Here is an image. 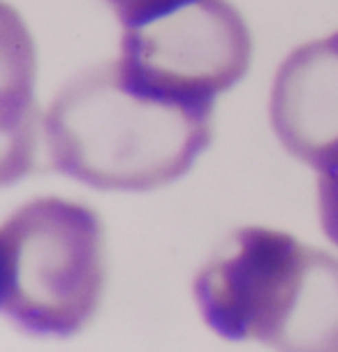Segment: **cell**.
<instances>
[{"label":"cell","mask_w":338,"mask_h":352,"mask_svg":"<svg viewBox=\"0 0 338 352\" xmlns=\"http://www.w3.org/2000/svg\"><path fill=\"white\" fill-rule=\"evenodd\" d=\"M214 137V102L139 84L118 60L77 74L45 116L49 165L100 190H153L181 179Z\"/></svg>","instance_id":"cell-1"},{"label":"cell","mask_w":338,"mask_h":352,"mask_svg":"<svg viewBox=\"0 0 338 352\" xmlns=\"http://www.w3.org/2000/svg\"><path fill=\"white\" fill-rule=\"evenodd\" d=\"M192 292L199 316L223 338L276 352H338V257L287 232H232Z\"/></svg>","instance_id":"cell-2"},{"label":"cell","mask_w":338,"mask_h":352,"mask_svg":"<svg viewBox=\"0 0 338 352\" xmlns=\"http://www.w3.org/2000/svg\"><path fill=\"white\" fill-rule=\"evenodd\" d=\"M3 311L30 336L79 334L107 283L104 225L95 209L37 197L5 220Z\"/></svg>","instance_id":"cell-3"},{"label":"cell","mask_w":338,"mask_h":352,"mask_svg":"<svg viewBox=\"0 0 338 352\" xmlns=\"http://www.w3.org/2000/svg\"><path fill=\"white\" fill-rule=\"evenodd\" d=\"M253 40L227 0H165L123 23L121 67L167 96L214 102L248 72Z\"/></svg>","instance_id":"cell-4"},{"label":"cell","mask_w":338,"mask_h":352,"mask_svg":"<svg viewBox=\"0 0 338 352\" xmlns=\"http://www.w3.org/2000/svg\"><path fill=\"white\" fill-rule=\"evenodd\" d=\"M269 114L292 158L317 172L338 160V33L302 44L280 63Z\"/></svg>","instance_id":"cell-5"},{"label":"cell","mask_w":338,"mask_h":352,"mask_svg":"<svg viewBox=\"0 0 338 352\" xmlns=\"http://www.w3.org/2000/svg\"><path fill=\"white\" fill-rule=\"evenodd\" d=\"M317 204H320V223L324 234L334 246H338V160L320 169Z\"/></svg>","instance_id":"cell-6"},{"label":"cell","mask_w":338,"mask_h":352,"mask_svg":"<svg viewBox=\"0 0 338 352\" xmlns=\"http://www.w3.org/2000/svg\"><path fill=\"white\" fill-rule=\"evenodd\" d=\"M162 3H165V0H107V5L116 12V16L121 23L130 21V19L139 16L153 8H158Z\"/></svg>","instance_id":"cell-7"}]
</instances>
